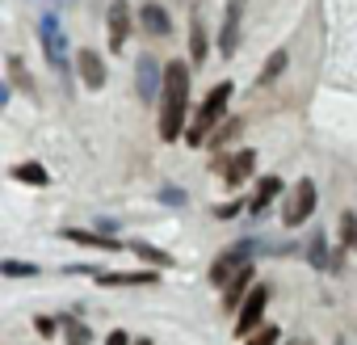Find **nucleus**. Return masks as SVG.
<instances>
[{
  "mask_svg": "<svg viewBox=\"0 0 357 345\" xmlns=\"http://www.w3.org/2000/svg\"><path fill=\"white\" fill-rule=\"evenodd\" d=\"M13 182H26V186H51V172H47L43 164L30 160V164H17V168H13Z\"/></svg>",
  "mask_w": 357,
  "mask_h": 345,
  "instance_id": "412c9836",
  "label": "nucleus"
},
{
  "mask_svg": "<svg viewBox=\"0 0 357 345\" xmlns=\"http://www.w3.org/2000/svg\"><path fill=\"white\" fill-rule=\"evenodd\" d=\"M101 286H151L155 274L151 270H139V274H97Z\"/></svg>",
  "mask_w": 357,
  "mask_h": 345,
  "instance_id": "6ab92c4d",
  "label": "nucleus"
},
{
  "mask_svg": "<svg viewBox=\"0 0 357 345\" xmlns=\"http://www.w3.org/2000/svg\"><path fill=\"white\" fill-rule=\"evenodd\" d=\"M139 26L151 34V38H164L168 30H172V17H168V9L164 5H155V0H147V5L139 9Z\"/></svg>",
  "mask_w": 357,
  "mask_h": 345,
  "instance_id": "4468645a",
  "label": "nucleus"
},
{
  "mask_svg": "<svg viewBox=\"0 0 357 345\" xmlns=\"http://www.w3.org/2000/svg\"><path fill=\"white\" fill-rule=\"evenodd\" d=\"M76 68H80V80H84L93 93L109 80V72H105V64H101V55H97V51H76Z\"/></svg>",
  "mask_w": 357,
  "mask_h": 345,
  "instance_id": "ddd939ff",
  "label": "nucleus"
},
{
  "mask_svg": "<svg viewBox=\"0 0 357 345\" xmlns=\"http://www.w3.org/2000/svg\"><path fill=\"white\" fill-rule=\"evenodd\" d=\"M206 55H211V38H206L202 17L194 13V22H190V59H194V64H206Z\"/></svg>",
  "mask_w": 357,
  "mask_h": 345,
  "instance_id": "f3484780",
  "label": "nucleus"
},
{
  "mask_svg": "<svg viewBox=\"0 0 357 345\" xmlns=\"http://www.w3.org/2000/svg\"><path fill=\"white\" fill-rule=\"evenodd\" d=\"M282 190H286V186H282L278 172L261 177V182H257V194H252V203H248V211H252V215H265V207H269L273 198H282Z\"/></svg>",
  "mask_w": 357,
  "mask_h": 345,
  "instance_id": "2eb2a0df",
  "label": "nucleus"
},
{
  "mask_svg": "<svg viewBox=\"0 0 357 345\" xmlns=\"http://www.w3.org/2000/svg\"><path fill=\"white\" fill-rule=\"evenodd\" d=\"M105 22H109V51H122L126 47V38H130V0H109V13H105Z\"/></svg>",
  "mask_w": 357,
  "mask_h": 345,
  "instance_id": "1a4fd4ad",
  "label": "nucleus"
},
{
  "mask_svg": "<svg viewBox=\"0 0 357 345\" xmlns=\"http://www.w3.org/2000/svg\"><path fill=\"white\" fill-rule=\"evenodd\" d=\"M160 203H164V207H185L190 198H185L181 186H164V190H160Z\"/></svg>",
  "mask_w": 357,
  "mask_h": 345,
  "instance_id": "bb28decb",
  "label": "nucleus"
},
{
  "mask_svg": "<svg viewBox=\"0 0 357 345\" xmlns=\"http://www.w3.org/2000/svg\"><path fill=\"white\" fill-rule=\"evenodd\" d=\"M34 328H38L43 337H59V328H63V320H51V316H34Z\"/></svg>",
  "mask_w": 357,
  "mask_h": 345,
  "instance_id": "cd10ccee",
  "label": "nucleus"
},
{
  "mask_svg": "<svg viewBox=\"0 0 357 345\" xmlns=\"http://www.w3.org/2000/svg\"><path fill=\"white\" fill-rule=\"evenodd\" d=\"M164 105H160V139H185V110H190V68L181 59H168L164 68Z\"/></svg>",
  "mask_w": 357,
  "mask_h": 345,
  "instance_id": "f257e3e1",
  "label": "nucleus"
},
{
  "mask_svg": "<svg viewBox=\"0 0 357 345\" xmlns=\"http://www.w3.org/2000/svg\"><path fill=\"white\" fill-rule=\"evenodd\" d=\"M55 5H63V0H55Z\"/></svg>",
  "mask_w": 357,
  "mask_h": 345,
  "instance_id": "2f4dec72",
  "label": "nucleus"
},
{
  "mask_svg": "<svg viewBox=\"0 0 357 345\" xmlns=\"http://www.w3.org/2000/svg\"><path fill=\"white\" fill-rule=\"evenodd\" d=\"M252 291V261H244L231 278H227V286H223V307L227 311H236L240 303H244V295Z\"/></svg>",
  "mask_w": 357,
  "mask_h": 345,
  "instance_id": "9b49d317",
  "label": "nucleus"
},
{
  "mask_svg": "<svg viewBox=\"0 0 357 345\" xmlns=\"http://www.w3.org/2000/svg\"><path fill=\"white\" fill-rule=\"evenodd\" d=\"M63 240H76V244H84V249H101V253H118V249H126L122 240H114L109 232H84V228H63L59 232Z\"/></svg>",
  "mask_w": 357,
  "mask_h": 345,
  "instance_id": "f8f14e48",
  "label": "nucleus"
},
{
  "mask_svg": "<svg viewBox=\"0 0 357 345\" xmlns=\"http://www.w3.org/2000/svg\"><path fill=\"white\" fill-rule=\"evenodd\" d=\"M261 249H265V244H257V240H240V244L223 249V253L215 257V265H211V274H206V278H211V282L223 291V286H227V278H231V274H236V270H240V265L252 257V253H261Z\"/></svg>",
  "mask_w": 357,
  "mask_h": 345,
  "instance_id": "39448f33",
  "label": "nucleus"
},
{
  "mask_svg": "<svg viewBox=\"0 0 357 345\" xmlns=\"http://www.w3.org/2000/svg\"><path fill=\"white\" fill-rule=\"evenodd\" d=\"M215 172H223V182L236 190V186H244L252 172H257V152L244 147V152H236V156H219V160H215Z\"/></svg>",
  "mask_w": 357,
  "mask_h": 345,
  "instance_id": "6e6552de",
  "label": "nucleus"
},
{
  "mask_svg": "<svg viewBox=\"0 0 357 345\" xmlns=\"http://www.w3.org/2000/svg\"><path fill=\"white\" fill-rule=\"evenodd\" d=\"M278 341H282V328H278V324H261L244 345H278Z\"/></svg>",
  "mask_w": 357,
  "mask_h": 345,
  "instance_id": "a878e982",
  "label": "nucleus"
},
{
  "mask_svg": "<svg viewBox=\"0 0 357 345\" xmlns=\"http://www.w3.org/2000/svg\"><path fill=\"white\" fill-rule=\"evenodd\" d=\"M236 135H240V118H223V126H219V131H211L206 147H223V143H231Z\"/></svg>",
  "mask_w": 357,
  "mask_h": 345,
  "instance_id": "5701e85b",
  "label": "nucleus"
},
{
  "mask_svg": "<svg viewBox=\"0 0 357 345\" xmlns=\"http://www.w3.org/2000/svg\"><path fill=\"white\" fill-rule=\"evenodd\" d=\"M315 203H319V190H315L311 177H303V182L290 190L286 207H282V223H286V228H303V223L315 215Z\"/></svg>",
  "mask_w": 357,
  "mask_h": 345,
  "instance_id": "20e7f679",
  "label": "nucleus"
},
{
  "mask_svg": "<svg viewBox=\"0 0 357 345\" xmlns=\"http://www.w3.org/2000/svg\"><path fill=\"white\" fill-rule=\"evenodd\" d=\"M5 68H9V85H17V89H22V93H30V97L38 93V89H34V76H26V64H22L17 55H9V64H5Z\"/></svg>",
  "mask_w": 357,
  "mask_h": 345,
  "instance_id": "4be33fe9",
  "label": "nucleus"
},
{
  "mask_svg": "<svg viewBox=\"0 0 357 345\" xmlns=\"http://www.w3.org/2000/svg\"><path fill=\"white\" fill-rule=\"evenodd\" d=\"M227 97H231V80H223V85H215V89L206 93V101L198 105V114H194V122H190V131H185V143H190V147H202V143L211 139L215 122H223V114H227Z\"/></svg>",
  "mask_w": 357,
  "mask_h": 345,
  "instance_id": "f03ea898",
  "label": "nucleus"
},
{
  "mask_svg": "<svg viewBox=\"0 0 357 345\" xmlns=\"http://www.w3.org/2000/svg\"><path fill=\"white\" fill-rule=\"evenodd\" d=\"M265 303H269V286L257 282V286L244 295L240 311H236V337H252V332L261 328V320H265Z\"/></svg>",
  "mask_w": 357,
  "mask_h": 345,
  "instance_id": "423d86ee",
  "label": "nucleus"
},
{
  "mask_svg": "<svg viewBox=\"0 0 357 345\" xmlns=\"http://www.w3.org/2000/svg\"><path fill=\"white\" fill-rule=\"evenodd\" d=\"M135 93H139L143 105H151V101L164 93V68H160V59L143 55V59L135 64Z\"/></svg>",
  "mask_w": 357,
  "mask_h": 345,
  "instance_id": "0eeeda50",
  "label": "nucleus"
},
{
  "mask_svg": "<svg viewBox=\"0 0 357 345\" xmlns=\"http://www.w3.org/2000/svg\"><path fill=\"white\" fill-rule=\"evenodd\" d=\"M105 345H130V332H122V328H114V332L105 337Z\"/></svg>",
  "mask_w": 357,
  "mask_h": 345,
  "instance_id": "c756f323",
  "label": "nucleus"
},
{
  "mask_svg": "<svg viewBox=\"0 0 357 345\" xmlns=\"http://www.w3.org/2000/svg\"><path fill=\"white\" fill-rule=\"evenodd\" d=\"M0 274H5V278H34V274H38V265L17 261V257H5V261H0Z\"/></svg>",
  "mask_w": 357,
  "mask_h": 345,
  "instance_id": "393cba45",
  "label": "nucleus"
},
{
  "mask_svg": "<svg viewBox=\"0 0 357 345\" xmlns=\"http://www.w3.org/2000/svg\"><path fill=\"white\" fill-rule=\"evenodd\" d=\"M307 265L311 270H332V253H328V232L324 228H315L311 236H307Z\"/></svg>",
  "mask_w": 357,
  "mask_h": 345,
  "instance_id": "dca6fc26",
  "label": "nucleus"
},
{
  "mask_svg": "<svg viewBox=\"0 0 357 345\" xmlns=\"http://www.w3.org/2000/svg\"><path fill=\"white\" fill-rule=\"evenodd\" d=\"M286 64H290V51L286 47H278L269 59H265V68H261V76H257V85H269V80H278L282 72H286Z\"/></svg>",
  "mask_w": 357,
  "mask_h": 345,
  "instance_id": "aec40b11",
  "label": "nucleus"
},
{
  "mask_svg": "<svg viewBox=\"0 0 357 345\" xmlns=\"http://www.w3.org/2000/svg\"><path fill=\"white\" fill-rule=\"evenodd\" d=\"M130 253H135L139 261H147V265H155V270H168V265H172V257H168L164 249H155V244H147V240H130Z\"/></svg>",
  "mask_w": 357,
  "mask_h": 345,
  "instance_id": "a211bd4d",
  "label": "nucleus"
},
{
  "mask_svg": "<svg viewBox=\"0 0 357 345\" xmlns=\"http://www.w3.org/2000/svg\"><path fill=\"white\" fill-rule=\"evenodd\" d=\"M240 17H244V0H231L227 13H223V30H219V55H223V59H236V47H240Z\"/></svg>",
  "mask_w": 357,
  "mask_h": 345,
  "instance_id": "9d476101",
  "label": "nucleus"
},
{
  "mask_svg": "<svg viewBox=\"0 0 357 345\" xmlns=\"http://www.w3.org/2000/svg\"><path fill=\"white\" fill-rule=\"evenodd\" d=\"M63 332H68V345H93V332L76 316H63Z\"/></svg>",
  "mask_w": 357,
  "mask_h": 345,
  "instance_id": "b1692460",
  "label": "nucleus"
},
{
  "mask_svg": "<svg viewBox=\"0 0 357 345\" xmlns=\"http://www.w3.org/2000/svg\"><path fill=\"white\" fill-rule=\"evenodd\" d=\"M294 345H311V341H294Z\"/></svg>",
  "mask_w": 357,
  "mask_h": 345,
  "instance_id": "7c9ffc66",
  "label": "nucleus"
},
{
  "mask_svg": "<svg viewBox=\"0 0 357 345\" xmlns=\"http://www.w3.org/2000/svg\"><path fill=\"white\" fill-rule=\"evenodd\" d=\"M38 43H43V51H47V64L59 72V76H68V34H63V26H59V17L55 13H47L43 22H38Z\"/></svg>",
  "mask_w": 357,
  "mask_h": 345,
  "instance_id": "7ed1b4c3",
  "label": "nucleus"
},
{
  "mask_svg": "<svg viewBox=\"0 0 357 345\" xmlns=\"http://www.w3.org/2000/svg\"><path fill=\"white\" fill-rule=\"evenodd\" d=\"M240 211H244V203H240V198H236V203H223V207H215V215H219V219H236Z\"/></svg>",
  "mask_w": 357,
  "mask_h": 345,
  "instance_id": "c85d7f7f",
  "label": "nucleus"
},
{
  "mask_svg": "<svg viewBox=\"0 0 357 345\" xmlns=\"http://www.w3.org/2000/svg\"><path fill=\"white\" fill-rule=\"evenodd\" d=\"M353 249H357V244H353Z\"/></svg>",
  "mask_w": 357,
  "mask_h": 345,
  "instance_id": "473e14b6",
  "label": "nucleus"
}]
</instances>
